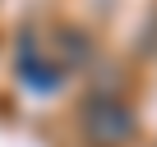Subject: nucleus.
<instances>
[{
  "label": "nucleus",
  "instance_id": "obj_1",
  "mask_svg": "<svg viewBox=\"0 0 157 147\" xmlns=\"http://www.w3.org/2000/svg\"><path fill=\"white\" fill-rule=\"evenodd\" d=\"M78 133L88 138V147H125L134 138V110L120 97H88L78 106Z\"/></svg>",
  "mask_w": 157,
  "mask_h": 147
},
{
  "label": "nucleus",
  "instance_id": "obj_2",
  "mask_svg": "<svg viewBox=\"0 0 157 147\" xmlns=\"http://www.w3.org/2000/svg\"><path fill=\"white\" fill-rule=\"evenodd\" d=\"M19 74H23V83H28L33 92H56L60 78H65V64H60V60H42V55L33 51V60H19Z\"/></svg>",
  "mask_w": 157,
  "mask_h": 147
},
{
  "label": "nucleus",
  "instance_id": "obj_3",
  "mask_svg": "<svg viewBox=\"0 0 157 147\" xmlns=\"http://www.w3.org/2000/svg\"><path fill=\"white\" fill-rule=\"evenodd\" d=\"M60 37H65V60H69V64L88 60V51H93V46H88V37L78 32V28H60Z\"/></svg>",
  "mask_w": 157,
  "mask_h": 147
}]
</instances>
